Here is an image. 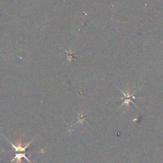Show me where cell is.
Listing matches in <instances>:
<instances>
[{"label":"cell","instance_id":"cell-1","mask_svg":"<svg viewBox=\"0 0 163 163\" xmlns=\"http://www.w3.org/2000/svg\"><path fill=\"white\" fill-rule=\"evenodd\" d=\"M120 90H121V92L122 93V94L124 95V98H122V99L125 100V101H124V102L122 104H121V107H122V106L124 105V104H126V105H127V107H129V104H130V102L132 103H133L134 105H135L136 107H137V106L135 104V103H134L133 101V99H136V98H137V97L134 96V94L136 93V92H135V93H134L133 94H130L129 92H127V93L126 94V93H124V92H123L122 90H121V89H120Z\"/></svg>","mask_w":163,"mask_h":163},{"label":"cell","instance_id":"cell-2","mask_svg":"<svg viewBox=\"0 0 163 163\" xmlns=\"http://www.w3.org/2000/svg\"><path fill=\"white\" fill-rule=\"evenodd\" d=\"M86 119V115H84L82 113H80V114H78V119H79V121H78V122L76 123V124H77L78 123H80L81 124H83V123H84V121H85Z\"/></svg>","mask_w":163,"mask_h":163}]
</instances>
